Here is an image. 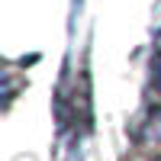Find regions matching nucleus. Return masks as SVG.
I'll list each match as a JSON object with an SVG mask.
<instances>
[{"instance_id": "1", "label": "nucleus", "mask_w": 161, "mask_h": 161, "mask_svg": "<svg viewBox=\"0 0 161 161\" xmlns=\"http://www.w3.org/2000/svg\"><path fill=\"white\" fill-rule=\"evenodd\" d=\"M158 84H161V61H158Z\"/></svg>"}]
</instances>
